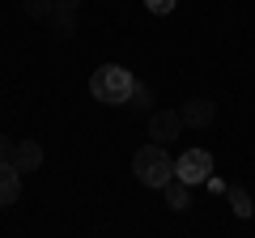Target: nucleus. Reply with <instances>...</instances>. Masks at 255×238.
Returning <instances> with one entry per match:
<instances>
[{"label":"nucleus","instance_id":"obj_1","mask_svg":"<svg viewBox=\"0 0 255 238\" xmlns=\"http://www.w3.org/2000/svg\"><path fill=\"white\" fill-rule=\"evenodd\" d=\"M132 85H136V77L128 73L124 64H102V68H94V77H90V94L102 107H128Z\"/></svg>","mask_w":255,"mask_h":238},{"label":"nucleus","instance_id":"obj_2","mask_svg":"<svg viewBox=\"0 0 255 238\" xmlns=\"http://www.w3.org/2000/svg\"><path fill=\"white\" fill-rule=\"evenodd\" d=\"M132 174H136L145 187H153V192H162L166 183L174 179V157L166 153V145H140L136 157H132Z\"/></svg>","mask_w":255,"mask_h":238},{"label":"nucleus","instance_id":"obj_3","mask_svg":"<svg viewBox=\"0 0 255 238\" xmlns=\"http://www.w3.org/2000/svg\"><path fill=\"white\" fill-rule=\"evenodd\" d=\"M209 174H213V153L209 149H187L183 157H174V179H183L187 187L209 183Z\"/></svg>","mask_w":255,"mask_h":238},{"label":"nucleus","instance_id":"obj_4","mask_svg":"<svg viewBox=\"0 0 255 238\" xmlns=\"http://www.w3.org/2000/svg\"><path fill=\"white\" fill-rule=\"evenodd\" d=\"M183 132V115L170 107L162 111H149V140H157V145H170V140H179Z\"/></svg>","mask_w":255,"mask_h":238},{"label":"nucleus","instance_id":"obj_5","mask_svg":"<svg viewBox=\"0 0 255 238\" xmlns=\"http://www.w3.org/2000/svg\"><path fill=\"white\" fill-rule=\"evenodd\" d=\"M179 115H183V128H209L217 119V102L213 98H187L179 107Z\"/></svg>","mask_w":255,"mask_h":238},{"label":"nucleus","instance_id":"obj_6","mask_svg":"<svg viewBox=\"0 0 255 238\" xmlns=\"http://www.w3.org/2000/svg\"><path fill=\"white\" fill-rule=\"evenodd\" d=\"M13 166H17L21 174H34L38 166H43V145H38V140H17V145H13Z\"/></svg>","mask_w":255,"mask_h":238},{"label":"nucleus","instance_id":"obj_7","mask_svg":"<svg viewBox=\"0 0 255 238\" xmlns=\"http://www.w3.org/2000/svg\"><path fill=\"white\" fill-rule=\"evenodd\" d=\"M17 196H21V170L13 162H0V209L17 204Z\"/></svg>","mask_w":255,"mask_h":238},{"label":"nucleus","instance_id":"obj_8","mask_svg":"<svg viewBox=\"0 0 255 238\" xmlns=\"http://www.w3.org/2000/svg\"><path fill=\"white\" fill-rule=\"evenodd\" d=\"M47 21H51V30H55L60 38H73V34H77V9H60V4H55V13H51Z\"/></svg>","mask_w":255,"mask_h":238},{"label":"nucleus","instance_id":"obj_9","mask_svg":"<svg viewBox=\"0 0 255 238\" xmlns=\"http://www.w3.org/2000/svg\"><path fill=\"white\" fill-rule=\"evenodd\" d=\"M162 192H166V204H170L174 213H183V209H187V204H191V187L183 183V179H170V183H166Z\"/></svg>","mask_w":255,"mask_h":238},{"label":"nucleus","instance_id":"obj_10","mask_svg":"<svg viewBox=\"0 0 255 238\" xmlns=\"http://www.w3.org/2000/svg\"><path fill=\"white\" fill-rule=\"evenodd\" d=\"M128 111H132V115H149V111H153V90H149L145 81H136V85H132V98H128Z\"/></svg>","mask_w":255,"mask_h":238},{"label":"nucleus","instance_id":"obj_11","mask_svg":"<svg viewBox=\"0 0 255 238\" xmlns=\"http://www.w3.org/2000/svg\"><path fill=\"white\" fill-rule=\"evenodd\" d=\"M226 196H230V204H234V213H238V217H251V213H255L251 196H247L243 187H226Z\"/></svg>","mask_w":255,"mask_h":238},{"label":"nucleus","instance_id":"obj_12","mask_svg":"<svg viewBox=\"0 0 255 238\" xmlns=\"http://www.w3.org/2000/svg\"><path fill=\"white\" fill-rule=\"evenodd\" d=\"M26 4V17H34V21H47L55 13V0H21Z\"/></svg>","mask_w":255,"mask_h":238},{"label":"nucleus","instance_id":"obj_13","mask_svg":"<svg viewBox=\"0 0 255 238\" xmlns=\"http://www.w3.org/2000/svg\"><path fill=\"white\" fill-rule=\"evenodd\" d=\"M145 9L153 13V17H166V13L179 9V0H145Z\"/></svg>","mask_w":255,"mask_h":238},{"label":"nucleus","instance_id":"obj_14","mask_svg":"<svg viewBox=\"0 0 255 238\" xmlns=\"http://www.w3.org/2000/svg\"><path fill=\"white\" fill-rule=\"evenodd\" d=\"M13 145H17V140H9V136H0V162H13Z\"/></svg>","mask_w":255,"mask_h":238},{"label":"nucleus","instance_id":"obj_15","mask_svg":"<svg viewBox=\"0 0 255 238\" xmlns=\"http://www.w3.org/2000/svg\"><path fill=\"white\" fill-rule=\"evenodd\" d=\"M55 4H60V9H77V4H81V0H55Z\"/></svg>","mask_w":255,"mask_h":238}]
</instances>
